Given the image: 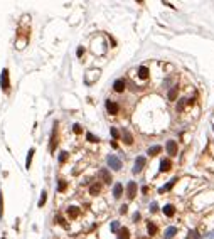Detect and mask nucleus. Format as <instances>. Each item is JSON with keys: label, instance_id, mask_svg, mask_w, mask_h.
Segmentation results:
<instances>
[{"label": "nucleus", "instance_id": "1", "mask_svg": "<svg viewBox=\"0 0 214 239\" xmlns=\"http://www.w3.org/2000/svg\"><path fill=\"white\" fill-rule=\"evenodd\" d=\"M0 86H2V89L7 93L9 88H10V81H9V69H4L2 71V78H0Z\"/></svg>", "mask_w": 214, "mask_h": 239}, {"label": "nucleus", "instance_id": "2", "mask_svg": "<svg viewBox=\"0 0 214 239\" xmlns=\"http://www.w3.org/2000/svg\"><path fill=\"white\" fill-rule=\"evenodd\" d=\"M56 145H58V123L54 125V130H52V135H51V143H49V150H51V153L56 150Z\"/></svg>", "mask_w": 214, "mask_h": 239}, {"label": "nucleus", "instance_id": "3", "mask_svg": "<svg viewBox=\"0 0 214 239\" xmlns=\"http://www.w3.org/2000/svg\"><path fill=\"white\" fill-rule=\"evenodd\" d=\"M127 194H128V199H135V196H137V184L135 182H130L127 187Z\"/></svg>", "mask_w": 214, "mask_h": 239}, {"label": "nucleus", "instance_id": "4", "mask_svg": "<svg viewBox=\"0 0 214 239\" xmlns=\"http://www.w3.org/2000/svg\"><path fill=\"white\" fill-rule=\"evenodd\" d=\"M143 167H145V160H143V157H138L137 162H135V167H133V174H140Z\"/></svg>", "mask_w": 214, "mask_h": 239}, {"label": "nucleus", "instance_id": "5", "mask_svg": "<svg viewBox=\"0 0 214 239\" xmlns=\"http://www.w3.org/2000/svg\"><path fill=\"white\" fill-rule=\"evenodd\" d=\"M108 165L111 167V168H115V170H120L121 168V162L116 157H108Z\"/></svg>", "mask_w": 214, "mask_h": 239}, {"label": "nucleus", "instance_id": "6", "mask_svg": "<svg viewBox=\"0 0 214 239\" xmlns=\"http://www.w3.org/2000/svg\"><path fill=\"white\" fill-rule=\"evenodd\" d=\"M170 168H172L170 158H162V162H160V172H169Z\"/></svg>", "mask_w": 214, "mask_h": 239}, {"label": "nucleus", "instance_id": "7", "mask_svg": "<svg viewBox=\"0 0 214 239\" xmlns=\"http://www.w3.org/2000/svg\"><path fill=\"white\" fill-rule=\"evenodd\" d=\"M106 109H108V113L110 115H116V113H118V105H116V103H113V101H106Z\"/></svg>", "mask_w": 214, "mask_h": 239}, {"label": "nucleus", "instance_id": "8", "mask_svg": "<svg viewBox=\"0 0 214 239\" xmlns=\"http://www.w3.org/2000/svg\"><path fill=\"white\" fill-rule=\"evenodd\" d=\"M167 153L169 155H177V143H175V141H167Z\"/></svg>", "mask_w": 214, "mask_h": 239}, {"label": "nucleus", "instance_id": "9", "mask_svg": "<svg viewBox=\"0 0 214 239\" xmlns=\"http://www.w3.org/2000/svg\"><path fill=\"white\" fill-rule=\"evenodd\" d=\"M121 137H123V141L127 143V145H132V143H133V137H132V133L127 130V128L121 131Z\"/></svg>", "mask_w": 214, "mask_h": 239}, {"label": "nucleus", "instance_id": "10", "mask_svg": "<svg viewBox=\"0 0 214 239\" xmlns=\"http://www.w3.org/2000/svg\"><path fill=\"white\" fill-rule=\"evenodd\" d=\"M113 89H115L116 93H121V91L125 89V81H123V79L115 81V83H113Z\"/></svg>", "mask_w": 214, "mask_h": 239}, {"label": "nucleus", "instance_id": "11", "mask_svg": "<svg viewBox=\"0 0 214 239\" xmlns=\"http://www.w3.org/2000/svg\"><path fill=\"white\" fill-rule=\"evenodd\" d=\"M100 190H101V184H100V182H94V184L89 187V194H91V196H98Z\"/></svg>", "mask_w": 214, "mask_h": 239}, {"label": "nucleus", "instance_id": "12", "mask_svg": "<svg viewBox=\"0 0 214 239\" xmlns=\"http://www.w3.org/2000/svg\"><path fill=\"white\" fill-rule=\"evenodd\" d=\"M68 216H69L71 219H76L78 216H79V209H78V207H74V206H71V207L68 209Z\"/></svg>", "mask_w": 214, "mask_h": 239}, {"label": "nucleus", "instance_id": "13", "mask_svg": "<svg viewBox=\"0 0 214 239\" xmlns=\"http://www.w3.org/2000/svg\"><path fill=\"white\" fill-rule=\"evenodd\" d=\"M147 231H149V236H155V232H157V226L153 224L152 221H149V222H147Z\"/></svg>", "mask_w": 214, "mask_h": 239}, {"label": "nucleus", "instance_id": "14", "mask_svg": "<svg viewBox=\"0 0 214 239\" xmlns=\"http://www.w3.org/2000/svg\"><path fill=\"white\" fill-rule=\"evenodd\" d=\"M174 212H175V209H174V206H170V204H167V206L163 207V214H165L167 217H170V216H174Z\"/></svg>", "mask_w": 214, "mask_h": 239}, {"label": "nucleus", "instance_id": "15", "mask_svg": "<svg viewBox=\"0 0 214 239\" xmlns=\"http://www.w3.org/2000/svg\"><path fill=\"white\" fill-rule=\"evenodd\" d=\"M118 239H130V232H128L127 227L120 229V232H118Z\"/></svg>", "mask_w": 214, "mask_h": 239}, {"label": "nucleus", "instance_id": "16", "mask_svg": "<svg viewBox=\"0 0 214 239\" xmlns=\"http://www.w3.org/2000/svg\"><path fill=\"white\" fill-rule=\"evenodd\" d=\"M121 192H123V187H121L120 184H116V185H115V189H113V196L118 199V197H121Z\"/></svg>", "mask_w": 214, "mask_h": 239}, {"label": "nucleus", "instance_id": "17", "mask_svg": "<svg viewBox=\"0 0 214 239\" xmlns=\"http://www.w3.org/2000/svg\"><path fill=\"white\" fill-rule=\"evenodd\" d=\"M160 150H162V148H160L159 145H155V147H150V148H149V155L155 157V155H159V153H160Z\"/></svg>", "mask_w": 214, "mask_h": 239}, {"label": "nucleus", "instance_id": "18", "mask_svg": "<svg viewBox=\"0 0 214 239\" xmlns=\"http://www.w3.org/2000/svg\"><path fill=\"white\" fill-rule=\"evenodd\" d=\"M138 74H140V78H149V68H145V66H142L140 69H138Z\"/></svg>", "mask_w": 214, "mask_h": 239}, {"label": "nucleus", "instance_id": "19", "mask_svg": "<svg viewBox=\"0 0 214 239\" xmlns=\"http://www.w3.org/2000/svg\"><path fill=\"white\" fill-rule=\"evenodd\" d=\"M100 174H101V177L106 180V184H110V182H111V175H110V172L106 170V168H103V170L100 172Z\"/></svg>", "mask_w": 214, "mask_h": 239}, {"label": "nucleus", "instance_id": "20", "mask_svg": "<svg viewBox=\"0 0 214 239\" xmlns=\"http://www.w3.org/2000/svg\"><path fill=\"white\" fill-rule=\"evenodd\" d=\"M175 232H177V229H175V227H169L167 231H165V239L174 237V236H175Z\"/></svg>", "mask_w": 214, "mask_h": 239}, {"label": "nucleus", "instance_id": "21", "mask_svg": "<svg viewBox=\"0 0 214 239\" xmlns=\"http://www.w3.org/2000/svg\"><path fill=\"white\" fill-rule=\"evenodd\" d=\"M34 152H36V150H34V148H30V150H29V155H27V162H26V167H27V168H29V167H30V163H32V157H34Z\"/></svg>", "mask_w": 214, "mask_h": 239}, {"label": "nucleus", "instance_id": "22", "mask_svg": "<svg viewBox=\"0 0 214 239\" xmlns=\"http://www.w3.org/2000/svg\"><path fill=\"white\" fill-rule=\"evenodd\" d=\"M177 91H179V88H172V91H169V99L170 101H174L177 98Z\"/></svg>", "mask_w": 214, "mask_h": 239}, {"label": "nucleus", "instance_id": "23", "mask_svg": "<svg viewBox=\"0 0 214 239\" xmlns=\"http://www.w3.org/2000/svg\"><path fill=\"white\" fill-rule=\"evenodd\" d=\"M175 182H177V178H174V180H172V182H169V184L165 185V187H162V189H160V192H165V190H169V189H170L172 185L175 184Z\"/></svg>", "mask_w": 214, "mask_h": 239}, {"label": "nucleus", "instance_id": "24", "mask_svg": "<svg viewBox=\"0 0 214 239\" xmlns=\"http://www.w3.org/2000/svg\"><path fill=\"white\" fill-rule=\"evenodd\" d=\"M58 190H59V192H64V190H66V182H64V180H59Z\"/></svg>", "mask_w": 214, "mask_h": 239}, {"label": "nucleus", "instance_id": "25", "mask_svg": "<svg viewBox=\"0 0 214 239\" xmlns=\"http://www.w3.org/2000/svg\"><path fill=\"white\" fill-rule=\"evenodd\" d=\"M46 196H47V194H46V192H42V194H40V200H39V207H42V206H44V204H46V199H47V197H46Z\"/></svg>", "mask_w": 214, "mask_h": 239}, {"label": "nucleus", "instance_id": "26", "mask_svg": "<svg viewBox=\"0 0 214 239\" xmlns=\"http://www.w3.org/2000/svg\"><path fill=\"white\" fill-rule=\"evenodd\" d=\"M110 133H111L113 138H118V137H120V133H118V130H116V128H111V130H110Z\"/></svg>", "mask_w": 214, "mask_h": 239}, {"label": "nucleus", "instance_id": "27", "mask_svg": "<svg viewBox=\"0 0 214 239\" xmlns=\"http://www.w3.org/2000/svg\"><path fill=\"white\" fill-rule=\"evenodd\" d=\"M185 99H179V105H177V111H182V108L185 106Z\"/></svg>", "mask_w": 214, "mask_h": 239}, {"label": "nucleus", "instance_id": "28", "mask_svg": "<svg viewBox=\"0 0 214 239\" xmlns=\"http://www.w3.org/2000/svg\"><path fill=\"white\" fill-rule=\"evenodd\" d=\"M197 237H199L197 231H192V232H189V237H187V239H197Z\"/></svg>", "mask_w": 214, "mask_h": 239}, {"label": "nucleus", "instance_id": "29", "mask_svg": "<svg viewBox=\"0 0 214 239\" xmlns=\"http://www.w3.org/2000/svg\"><path fill=\"white\" fill-rule=\"evenodd\" d=\"M4 214V199H2V192H0V216Z\"/></svg>", "mask_w": 214, "mask_h": 239}, {"label": "nucleus", "instance_id": "30", "mask_svg": "<svg viewBox=\"0 0 214 239\" xmlns=\"http://www.w3.org/2000/svg\"><path fill=\"white\" fill-rule=\"evenodd\" d=\"M66 158H68V153L62 152V153H61V157H59V162H61V163H62V162H66Z\"/></svg>", "mask_w": 214, "mask_h": 239}, {"label": "nucleus", "instance_id": "31", "mask_svg": "<svg viewBox=\"0 0 214 239\" xmlns=\"http://www.w3.org/2000/svg\"><path fill=\"white\" fill-rule=\"evenodd\" d=\"M86 138H88L89 141H98V138L94 137V135H91V133H88V135H86Z\"/></svg>", "mask_w": 214, "mask_h": 239}, {"label": "nucleus", "instance_id": "32", "mask_svg": "<svg viewBox=\"0 0 214 239\" xmlns=\"http://www.w3.org/2000/svg\"><path fill=\"white\" fill-rule=\"evenodd\" d=\"M73 131H74L76 135H79V133H81V126H79V125H74V126H73Z\"/></svg>", "mask_w": 214, "mask_h": 239}, {"label": "nucleus", "instance_id": "33", "mask_svg": "<svg viewBox=\"0 0 214 239\" xmlns=\"http://www.w3.org/2000/svg\"><path fill=\"white\" fill-rule=\"evenodd\" d=\"M157 209H159V206H157V204H155V202H153V204H152V206H150V210H152V212H155V210H157Z\"/></svg>", "mask_w": 214, "mask_h": 239}, {"label": "nucleus", "instance_id": "34", "mask_svg": "<svg viewBox=\"0 0 214 239\" xmlns=\"http://www.w3.org/2000/svg\"><path fill=\"white\" fill-rule=\"evenodd\" d=\"M4 239H5V237H4Z\"/></svg>", "mask_w": 214, "mask_h": 239}]
</instances>
